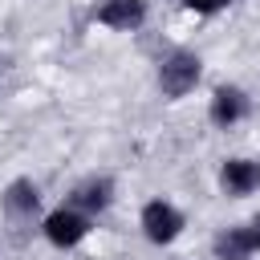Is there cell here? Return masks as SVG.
<instances>
[{
  "instance_id": "6da1fadb",
  "label": "cell",
  "mask_w": 260,
  "mask_h": 260,
  "mask_svg": "<svg viewBox=\"0 0 260 260\" xmlns=\"http://www.w3.org/2000/svg\"><path fill=\"white\" fill-rule=\"evenodd\" d=\"M199 73H203L199 57H195V53H187V49H179V53H171V57L162 61V69H158V85H162V93H167V98H183V93H191V89H195Z\"/></svg>"
},
{
  "instance_id": "7a4b0ae2",
  "label": "cell",
  "mask_w": 260,
  "mask_h": 260,
  "mask_svg": "<svg viewBox=\"0 0 260 260\" xmlns=\"http://www.w3.org/2000/svg\"><path fill=\"white\" fill-rule=\"evenodd\" d=\"M142 232H146L150 244H171V240L183 232L179 207H171V203H162V199H150V203L142 207Z\"/></svg>"
},
{
  "instance_id": "3957f363",
  "label": "cell",
  "mask_w": 260,
  "mask_h": 260,
  "mask_svg": "<svg viewBox=\"0 0 260 260\" xmlns=\"http://www.w3.org/2000/svg\"><path fill=\"white\" fill-rule=\"evenodd\" d=\"M85 232H89V219H85L81 211H73V207H57V211L45 215V236H49V244H57V248L81 244Z\"/></svg>"
},
{
  "instance_id": "277c9868",
  "label": "cell",
  "mask_w": 260,
  "mask_h": 260,
  "mask_svg": "<svg viewBox=\"0 0 260 260\" xmlns=\"http://www.w3.org/2000/svg\"><path fill=\"white\" fill-rule=\"evenodd\" d=\"M219 183L228 195H252L260 187V162L256 158H228L219 171Z\"/></svg>"
},
{
  "instance_id": "5b68a950",
  "label": "cell",
  "mask_w": 260,
  "mask_h": 260,
  "mask_svg": "<svg viewBox=\"0 0 260 260\" xmlns=\"http://www.w3.org/2000/svg\"><path fill=\"white\" fill-rule=\"evenodd\" d=\"M98 20H102L106 28L130 32V28H138V24L146 20V4H142V0H106V4L98 8Z\"/></svg>"
},
{
  "instance_id": "8992f818",
  "label": "cell",
  "mask_w": 260,
  "mask_h": 260,
  "mask_svg": "<svg viewBox=\"0 0 260 260\" xmlns=\"http://www.w3.org/2000/svg\"><path fill=\"white\" fill-rule=\"evenodd\" d=\"M244 114H248V98L236 85H219L215 98H211V122L215 126H236Z\"/></svg>"
},
{
  "instance_id": "52a82bcc",
  "label": "cell",
  "mask_w": 260,
  "mask_h": 260,
  "mask_svg": "<svg viewBox=\"0 0 260 260\" xmlns=\"http://www.w3.org/2000/svg\"><path fill=\"white\" fill-rule=\"evenodd\" d=\"M110 179H85L81 187H73V195H69V207L73 211H102V207H110Z\"/></svg>"
},
{
  "instance_id": "ba28073f",
  "label": "cell",
  "mask_w": 260,
  "mask_h": 260,
  "mask_svg": "<svg viewBox=\"0 0 260 260\" xmlns=\"http://www.w3.org/2000/svg\"><path fill=\"white\" fill-rule=\"evenodd\" d=\"M37 203H41L37 183H28V179L8 183V191H4V211H8V215H32V211H37Z\"/></svg>"
},
{
  "instance_id": "9c48e42d",
  "label": "cell",
  "mask_w": 260,
  "mask_h": 260,
  "mask_svg": "<svg viewBox=\"0 0 260 260\" xmlns=\"http://www.w3.org/2000/svg\"><path fill=\"white\" fill-rule=\"evenodd\" d=\"M248 252H252L248 228H228L223 236H215V256L219 260H244Z\"/></svg>"
},
{
  "instance_id": "30bf717a",
  "label": "cell",
  "mask_w": 260,
  "mask_h": 260,
  "mask_svg": "<svg viewBox=\"0 0 260 260\" xmlns=\"http://www.w3.org/2000/svg\"><path fill=\"white\" fill-rule=\"evenodd\" d=\"M187 8H195V12H219V8H228L232 0H183Z\"/></svg>"
},
{
  "instance_id": "8fae6325",
  "label": "cell",
  "mask_w": 260,
  "mask_h": 260,
  "mask_svg": "<svg viewBox=\"0 0 260 260\" xmlns=\"http://www.w3.org/2000/svg\"><path fill=\"white\" fill-rule=\"evenodd\" d=\"M248 240H252V252H256V248H260V215L248 223Z\"/></svg>"
}]
</instances>
